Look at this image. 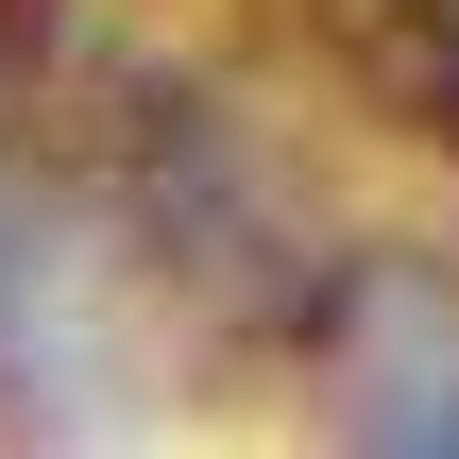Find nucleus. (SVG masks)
Returning a JSON list of instances; mask_svg holds the SVG:
<instances>
[{
	"mask_svg": "<svg viewBox=\"0 0 459 459\" xmlns=\"http://www.w3.org/2000/svg\"><path fill=\"white\" fill-rule=\"evenodd\" d=\"M290 17H307V51H324L392 136L459 153V0H290Z\"/></svg>",
	"mask_w": 459,
	"mask_h": 459,
	"instance_id": "f03ea898",
	"label": "nucleus"
},
{
	"mask_svg": "<svg viewBox=\"0 0 459 459\" xmlns=\"http://www.w3.org/2000/svg\"><path fill=\"white\" fill-rule=\"evenodd\" d=\"M0 17H34V0H0Z\"/></svg>",
	"mask_w": 459,
	"mask_h": 459,
	"instance_id": "7ed1b4c3",
	"label": "nucleus"
},
{
	"mask_svg": "<svg viewBox=\"0 0 459 459\" xmlns=\"http://www.w3.org/2000/svg\"><path fill=\"white\" fill-rule=\"evenodd\" d=\"M290 358H307V409H324L341 443L459 459V255H443V238H375V255H341Z\"/></svg>",
	"mask_w": 459,
	"mask_h": 459,
	"instance_id": "f257e3e1",
	"label": "nucleus"
}]
</instances>
